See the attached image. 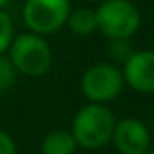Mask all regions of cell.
Masks as SVG:
<instances>
[{
  "mask_svg": "<svg viewBox=\"0 0 154 154\" xmlns=\"http://www.w3.org/2000/svg\"><path fill=\"white\" fill-rule=\"evenodd\" d=\"M115 115L107 105L88 103L76 111L70 123V133L76 144L88 150H98L111 143L113 129H115Z\"/></svg>",
  "mask_w": 154,
  "mask_h": 154,
  "instance_id": "6da1fadb",
  "label": "cell"
},
{
  "mask_svg": "<svg viewBox=\"0 0 154 154\" xmlns=\"http://www.w3.org/2000/svg\"><path fill=\"white\" fill-rule=\"evenodd\" d=\"M8 59L18 74L29 76V78H41L51 70L53 51L43 35L26 31L14 37L8 49Z\"/></svg>",
  "mask_w": 154,
  "mask_h": 154,
  "instance_id": "7a4b0ae2",
  "label": "cell"
},
{
  "mask_svg": "<svg viewBox=\"0 0 154 154\" xmlns=\"http://www.w3.org/2000/svg\"><path fill=\"white\" fill-rule=\"evenodd\" d=\"M96 23L109 41L131 39L140 27V12L133 0H102L96 8Z\"/></svg>",
  "mask_w": 154,
  "mask_h": 154,
  "instance_id": "3957f363",
  "label": "cell"
},
{
  "mask_svg": "<svg viewBox=\"0 0 154 154\" xmlns=\"http://www.w3.org/2000/svg\"><path fill=\"white\" fill-rule=\"evenodd\" d=\"M125 78L119 66L111 63H96L82 74L80 90L88 103H109L123 92Z\"/></svg>",
  "mask_w": 154,
  "mask_h": 154,
  "instance_id": "277c9868",
  "label": "cell"
},
{
  "mask_svg": "<svg viewBox=\"0 0 154 154\" xmlns=\"http://www.w3.org/2000/svg\"><path fill=\"white\" fill-rule=\"evenodd\" d=\"M70 10V0H26L22 18L27 31L45 37L66 26Z\"/></svg>",
  "mask_w": 154,
  "mask_h": 154,
  "instance_id": "5b68a950",
  "label": "cell"
},
{
  "mask_svg": "<svg viewBox=\"0 0 154 154\" xmlns=\"http://www.w3.org/2000/svg\"><path fill=\"white\" fill-rule=\"evenodd\" d=\"M111 143L119 154H146L150 150V131L137 117H123L115 123Z\"/></svg>",
  "mask_w": 154,
  "mask_h": 154,
  "instance_id": "8992f818",
  "label": "cell"
},
{
  "mask_svg": "<svg viewBox=\"0 0 154 154\" xmlns=\"http://www.w3.org/2000/svg\"><path fill=\"white\" fill-rule=\"evenodd\" d=\"M125 86L133 88L139 94H154V51L143 49L133 51L123 63Z\"/></svg>",
  "mask_w": 154,
  "mask_h": 154,
  "instance_id": "52a82bcc",
  "label": "cell"
},
{
  "mask_svg": "<svg viewBox=\"0 0 154 154\" xmlns=\"http://www.w3.org/2000/svg\"><path fill=\"white\" fill-rule=\"evenodd\" d=\"M76 148H78V144L70 131L55 129L43 137L39 150L41 154H76Z\"/></svg>",
  "mask_w": 154,
  "mask_h": 154,
  "instance_id": "ba28073f",
  "label": "cell"
},
{
  "mask_svg": "<svg viewBox=\"0 0 154 154\" xmlns=\"http://www.w3.org/2000/svg\"><path fill=\"white\" fill-rule=\"evenodd\" d=\"M66 27L70 33L78 35V37H88L94 31H98V23H96V10L88 6H80L70 10V16L66 20Z\"/></svg>",
  "mask_w": 154,
  "mask_h": 154,
  "instance_id": "9c48e42d",
  "label": "cell"
},
{
  "mask_svg": "<svg viewBox=\"0 0 154 154\" xmlns=\"http://www.w3.org/2000/svg\"><path fill=\"white\" fill-rule=\"evenodd\" d=\"M14 37H16V31H14V22H12L10 14L0 10V55L8 53Z\"/></svg>",
  "mask_w": 154,
  "mask_h": 154,
  "instance_id": "30bf717a",
  "label": "cell"
},
{
  "mask_svg": "<svg viewBox=\"0 0 154 154\" xmlns=\"http://www.w3.org/2000/svg\"><path fill=\"white\" fill-rule=\"evenodd\" d=\"M16 68L12 66L8 55H0V96L8 92L16 82Z\"/></svg>",
  "mask_w": 154,
  "mask_h": 154,
  "instance_id": "8fae6325",
  "label": "cell"
},
{
  "mask_svg": "<svg viewBox=\"0 0 154 154\" xmlns=\"http://www.w3.org/2000/svg\"><path fill=\"white\" fill-rule=\"evenodd\" d=\"M109 47H111V55L113 59L117 60H127L131 57V47H129V39H117V41H109Z\"/></svg>",
  "mask_w": 154,
  "mask_h": 154,
  "instance_id": "7c38bea8",
  "label": "cell"
},
{
  "mask_svg": "<svg viewBox=\"0 0 154 154\" xmlns=\"http://www.w3.org/2000/svg\"><path fill=\"white\" fill-rule=\"evenodd\" d=\"M0 154H18L14 139L2 129H0Z\"/></svg>",
  "mask_w": 154,
  "mask_h": 154,
  "instance_id": "4fadbf2b",
  "label": "cell"
},
{
  "mask_svg": "<svg viewBox=\"0 0 154 154\" xmlns=\"http://www.w3.org/2000/svg\"><path fill=\"white\" fill-rule=\"evenodd\" d=\"M8 2H10V0H0V10H4V6H6Z\"/></svg>",
  "mask_w": 154,
  "mask_h": 154,
  "instance_id": "5bb4252c",
  "label": "cell"
},
{
  "mask_svg": "<svg viewBox=\"0 0 154 154\" xmlns=\"http://www.w3.org/2000/svg\"><path fill=\"white\" fill-rule=\"evenodd\" d=\"M86 2H102V0H86Z\"/></svg>",
  "mask_w": 154,
  "mask_h": 154,
  "instance_id": "9a60e30c",
  "label": "cell"
},
{
  "mask_svg": "<svg viewBox=\"0 0 154 154\" xmlns=\"http://www.w3.org/2000/svg\"><path fill=\"white\" fill-rule=\"evenodd\" d=\"M146 154H154V148H150V150H148V152H146Z\"/></svg>",
  "mask_w": 154,
  "mask_h": 154,
  "instance_id": "2e32d148",
  "label": "cell"
}]
</instances>
